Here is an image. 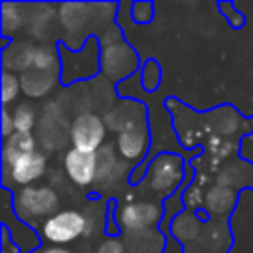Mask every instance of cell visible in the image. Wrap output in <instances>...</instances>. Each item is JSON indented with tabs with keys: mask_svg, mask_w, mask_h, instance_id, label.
<instances>
[{
	"mask_svg": "<svg viewBox=\"0 0 253 253\" xmlns=\"http://www.w3.org/2000/svg\"><path fill=\"white\" fill-rule=\"evenodd\" d=\"M166 111L172 115V125L176 130L190 126V132L178 140V144L186 150H200L206 138L219 136L231 140L235 134H249L253 132V117L245 119L233 105H217L211 111L196 113L192 107L182 103L176 97L164 99Z\"/></svg>",
	"mask_w": 253,
	"mask_h": 253,
	"instance_id": "obj_1",
	"label": "cell"
},
{
	"mask_svg": "<svg viewBox=\"0 0 253 253\" xmlns=\"http://www.w3.org/2000/svg\"><path fill=\"white\" fill-rule=\"evenodd\" d=\"M119 2H61L57 4V20L61 28V43L79 51L91 38H99L117 22Z\"/></svg>",
	"mask_w": 253,
	"mask_h": 253,
	"instance_id": "obj_2",
	"label": "cell"
},
{
	"mask_svg": "<svg viewBox=\"0 0 253 253\" xmlns=\"http://www.w3.org/2000/svg\"><path fill=\"white\" fill-rule=\"evenodd\" d=\"M186 168L188 158H184L182 154L170 150L156 152V156L148 158L132 170L128 184L132 188H140L144 192L142 198L162 204L184 186Z\"/></svg>",
	"mask_w": 253,
	"mask_h": 253,
	"instance_id": "obj_3",
	"label": "cell"
},
{
	"mask_svg": "<svg viewBox=\"0 0 253 253\" xmlns=\"http://www.w3.org/2000/svg\"><path fill=\"white\" fill-rule=\"evenodd\" d=\"M101 75L115 85L138 75L142 63L136 49L123 40V28L119 22L111 24L101 36Z\"/></svg>",
	"mask_w": 253,
	"mask_h": 253,
	"instance_id": "obj_4",
	"label": "cell"
},
{
	"mask_svg": "<svg viewBox=\"0 0 253 253\" xmlns=\"http://www.w3.org/2000/svg\"><path fill=\"white\" fill-rule=\"evenodd\" d=\"M12 208L16 215L30 227L40 229V225L55 215L61 206V196L47 184H34L14 190Z\"/></svg>",
	"mask_w": 253,
	"mask_h": 253,
	"instance_id": "obj_5",
	"label": "cell"
},
{
	"mask_svg": "<svg viewBox=\"0 0 253 253\" xmlns=\"http://www.w3.org/2000/svg\"><path fill=\"white\" fill-rule=\"evenodd\" d=\"M40 123L34 130L38 146L45 154H63L71 142V119L55 97L47 99L40 109Z\"/></svg>",
	"mask_w": 253,
	"mask_h": 253,
	"instance_id": "obj_6",
	"label": "cell"
},
{
	"mask_svg": "<svg viewBox=\"0 0 253 253\" xmlns=\"http://www.w3.org/2000/svg\"><path fill=\"white\" fill-rule=\"evenodd\" d=\"M57 47H59V59H61V87L87 83L101 75L99 38H91L79 51L69 49L61 42L57 43Z\"/></svg>",
	"mask_w": 253,
	"mask_h": 253,
	"instance_id": "obj_7",
	"label": "cell"
},
{
	"mask_svg": "<svg viewBox=\"0 0 253 253\" xmlns=\"http://www.w3.org/2000/svg\"><path fill=\"white\" fill-rule=\"evenodd\" d=\"M85 231H87V219L81 208H61L55 215L45 219L38 229L42 243L55 247H67L71 243H79L85 237Z\"/></svg>",
	"mask_w": 253,
	"mask_h": 253,
	"instance_id": "obj_8",
	"label": "cell"
},
{
	"mask_svg": "<svg viewBox=\"0 0 253 253\" xmlns=\"http://www.w3.org/2000/svg\"><path fill=\"white\" fill-rule=\"evenodd\" d=\"M162 217H164L162 204L148 200V198L119 202V206H117V223L121 227V235L160 227Z\"/></svg>",
	"mask_w": 253,
	"mask_h": 253,
	"instance_id": "obj_9",
	"label": "cell"
},
{
	"mask_svg": "<svg viewBox=\"0 0 253 253\" xmlns=\"http://www.w3.org/2000/svg\"><path fill=\"white\" fill-rule=\"evenodd\" d=\"M47 170H49V160H47L45 152H42V150L28 152V154L20 156L12 166H8V168L2 166V188L18 190V188L34 186L47 174Z\"/></svg>",
	"mask_w": 253,
	"mask_h": 253,
	"instance_id": "obj_10",
	"label": "cell"
},
{
	"mask_svg": "<svg viewBox=\"0 0 253 253\" xmlns=\"http://www.w3.org/2000/svg\"><path fill=\"white\" fill-rule=\"evenodd\" d=\"M59 20H57V4L47 2H30V20L26 28V38L38 45L42 43H59L61 32H59Z\"/></svg>",
	"mask_w": 253,
	"mask_h": 253,
	"instance_id": "obj_11",
	"label": "cell"
},
{
	"mask_svg": "<svg viewBox=\"0 0 253 253\" xmlns=\"http://www.w3.org/2000/svg\"><path fill=\"white\" fill-rule=\"evenodd\" d=\"M14 202V192L8 188H2V206H0V225L6 227L10 231L12 241L20 247L22 253H32L38 247H42V237L38 233V229L26 225L14 211L12 208Z\"/></svg>",
	"mask_w": 253,
	"mask_h": 253,
	"instance_id": "obj_12",
	"label": "cell"
},
{
	"mask_svg": "<svg viewBox=\"0 0 253 253\" xmlns=\"http://www.w3.org/2000/svg\"><path fill=\"white\" fill-rule=\"evenodd\" d=\"M107 125L101 115L85 113L71 119V146L83 152H97L107 142Z\"/></svg>",
	"mask_w": 253,
	"mask_h": 253,
	"instance_id": "obj_13",
	"label": "cell"
},
{
	"mask_svg": "<svg viewBox=\"0 0 253 253\" xmlns=\"http://www.w3.org/2000/svg\"><path fill=\"white\" fill-rule=\"evenodd\" d=\"M103 121L109 130L121 134L125 130H130V128L150 123L148 121V105L138 99L125 97V99L117 101V105L109 113L103 115Z\"/></svg>",
	"mask_w": 253,
	"mask_h": 253,
	"instance_id": "obj_14",
	"label": "cell"
},
{
	"mask_svg": "<svg viewBox=\"0 0 253 253\" xmlns=\"http://www.w3.org/2000/svg\"><path fill=\"white\" fill-rule=\"evenodd\" d=\"M59 166L65 170L67 178L79 188H93L97 174V156L95 152H83L79 148H67L59 154Z\"/></svg>",
	"mask_w": 253,
	"mask_h": 253,
	"instance_id": "obj_15",
	"label": "cell"
},
{
	"mask_svg": "<svg viewBox=\"0 0 253 253\" xmlns=\"http://www.w3.org/2000/svg\"><path fill=\"white\" fill-rule=\"evenodd\" d=\"M150 146H152L150 123L140 125L130 130H125V132L117 134V138H115V148H117L119 156L126 162L134 164V168L150 156Z\"/></svg>",
	"mask_w": 253,
	"mask_h": 253,
	"instance_id": "obj_16",
	"label": "cell"
},
{
	"mask_svg": "<svg viewBox=\"0 0 253 253\" xmlns=\"http://www.w3.org/2000/svg\"><path fill=\"white\" fill-rule=\"evenodd\" d=\"M233 243L229 219H210L204 225V231L194 247L186 249V253L202 251V253H227Z\"/></svg>",
	"mask_w": 253,
	"mask_h": 253,
	"instance_id": "obj_17",
	"label": "cell"
},
{
	"mask_svg": "<svg viewBox=\"0 0 253 253\" xmlns=\"http://www.w3.org/2000/svg\"><path fill=\"white\" fill-rule=\"evenodd\" d=\"M20 83H22V93L32 99H43L47 95L53 93V89L57 85H61V67H53V69H28L26 73L20 75Z\"/></svg>",
	"mask_w": 253,
	"mask_h": 253,
	"instance_id": "obj_18",
	"label": "cell"
},
{
	"mask_svg": "<svg viewBox=\"0 0 253 253\" xmlns=\"http://www.w3.org/2000/svg\"><path fill=\"white\" fill-rule=\"evenodd\" d=\"M36 49H38V43L30 42L28 38L12 40V43L2 49V69L16 75L26 73L34 65Z\"/></svg>",
	"mask_w": 253,
	"mask_h": 253,
	"instance_id": "obj_19",
	"label": "cell"
},
{
	"mask_svg": "<svg viewBox=\"0 0 253 253\" xmlns=\"http://www.w3.org/2000/svg\"><path fill=\"white\" fill-rule=\"evenodd\" d=\"M239 202V192L229 186L211 184L206 190V204L204 210L210 213L211 219H229L231 211Z\"/></svg>",
	"mask_w": 253,
	"mask_h": 253,
	"instance_id": "obj_20",
	"label": "cell"
},
{
	"mask_svg": "<svg viewBox=\"0 0 253 253\" xmlns=\"http://www.w3.org/2000/svg\"><path fill=\"white\" fill-rule=\"evenodd\" d=\"M30 20V2H8L0 4V36L16 40V34L26 32Z\"/></svg>",
	"mask_w": 253,
	"mask_h": 253,
	"instance_id": "obj_21",
	"label": "cell"
},
{
	"mask_svg": "<svg viewBox=\"0 0 253 253\" xmlns=\"http://www.w3.org/2000/svg\"><path fill=\"white\" fill-rule=\"evenodd\" d=\"M121 239L125 241L126 253H164L168 235L162 233L160 227H154V229L123 233Z\"/></svg>",
	"mask_w": 253,
	"mask_h": 253,
	"instance_id": "obj_22",
	"label": "cell"
},
{
	"mask_svg": "<svg viewBox=\"0 0 253 253\" xmlns=\"http://www.w3.org/2000/svg\"><path fill=\"white\" fill-rule=\"evenodd\" d=\"M204 221L198 217L196 211H190V210H184L182 213H178L172 223H170V231L168 235H172L174 239H178L186 249L194 247L196 241L200 239L202 231H204Z\"/></svg>",
	"mask_w": 253,
	"mask_h": 253,
	"instance_id": "obj_23",
	"label": "cell"
},
{
	"mask_svg": "<svg viewBox=\"0 0 253 253\" xmlns=\"http://www.w3.org/2000/svg\"><path fill=\"white\" fill-rule=\"evenodd\" d=\"M219 186H229L233 190H241V188H251L253 190V168H249V164L237 160V162H229L225 166H221L215 174V182Z\"/></svg>",
	"mask_w": 253,
	"mask_h": 253,
	"instance_id": "obj_24",
	"label": "cell"
},
{
	"mask_svg": "<svg viewBox=\"0 0 253 253\" xmlns=\"http://www.w3.org/2000/svg\"><path fill=\"white\" fill-rule=\"evenodd\" d=\"M34 150H40L34 132H14V134H12L10 138H6L4 144H2V166L8 168V166H12L20 156H24V154H28V152H34Z\"/></svg>",
	"mask_w": 253,
	"mask_h": 253,
	"instance_id": "obj_25",
	"label": "cell"
},
{
	"mask_svg": "<svg viewBox=\"0 0 253 253\" xmlns=\"http://www.w3.org/2000/svg\"><path fill=\"white\" fill-rule=\"evenodd\" d=\"M40 109L30 103V101H24V103H18L14 109H12V117H14V126H16V132H34L38 123H40Z\"/></svg>",
	"mask_w": 253,
	"mask_h": 253,
	"instance_id": "obj_26",
	"label": "cell"
},
{
	"mask_svg": "<svg viewBox=\"0 0 253 253\" xmlns=\"http://www.w3.org/2000/svg\"><path fill=\"white\" fill-rule=\"evenodd\" d=\"M95 156H97V174H95V184H93V186L101 184V182L117 168V164H119V160H121V156H119V152H117V148H115V142H105V144L95 152Z\"/></svg>",
	"mask_w": 253,
	"mask_h": 253,
	"instance_id": "obj_27",
	"label": "cell"
},
{
	"mask_svg": "<svg viewBox=\"0 0 253 253\" xmlns=\"http://www.w3.org/2000/svg\"><path fill=\"white\" fill-rule=\"evenodd\" d=\"M138 77H140V89L146 93V95H154L162 83V67L158 63V59L154 57H148L140 71H138Z\"/></svg>",
	"mask_w": 253,
	"mask_h": 253,
	"instance_id": "obj_28",
	"label": "cell"
},
{
	"mask_svg": "<svg viewBox=\"0 0 253 253\" xmlns=\"http://www.w3.org/2000/svg\"><path fill=\"white\" fill-rule=\"evenodd\" d=\"M34 69H53V67H61V59H59V47L57 43H42L36 49L34 55Z\"/></svg>",
	"mask_w": 253,
	"mask_h": 253,
	"instance_id": "obj_29",
	"label": "cell"
},
{
	"mask_svg": "<svg viewBox=\"0 0 253 253\" xmlns=\"http://www.w3.org/2000/svg\"><path fill=\"white\" fill-rule=\"evenodd\" d=\"M20 93H22L20 75L2 69V107L10 109V105L16 103V99L20 97Z\"/></svg>",
	"mask_w": 253,
	"mask_h": 253,
	"instance_id": "obj_30",
	"label": "cell"
},
{
	"mask_svg": "<svg viewBox=\"0 0 253 253\" xmlns=\"http://www.w3.org/2000/svg\"><path fill=\"white\" fill-rule=\"evenodd\" d=\"M182 202H184V208L190 210V211H200V210H204V204H206V190H204V184H200L198 180H194L192 184H188V186L184 188Z\"/></svg>",
	"mask_w": 253,
	"mask_h": 253,
	"instance_id": "obj_31",
	"label": "cell"
},
{
	"mask_svg": "<svg viewBox=\"0 0 253 253\" xmlns=\"http://www.w3.org/2000/svg\"><path fill=\"white\" fill-rule=\"evenodd\" d=\"M154 2L150 0H136V2H130V20L138 26H144V24H150L152 18H154Z\"/></svg>",
	"mask_w": 253,
	"mask_h": 253,
	"instance_id": "obj_32",
	"label": "cell"
},
{
	"mask_svg": "<svg viewBox=\"0 0 253 253\" xmlns=\"http://www.w3.org/2000/svg\"><path fill=\"white\" fill-rule=\"evenodd\" d=\"M217 10L225 16L227 24L233 28V30H239L245 26V16L243 12L233 4V2H217Z\"/></svg>",
	"mask_w": 253,
	"mask_h": 253,
	"instance_id": "obj_33",
	"label": "cell"
},
{
	"mask_svg": "<svg viewBox=\"0 0 253 253\" xmlns=\"http://www.w3.org/2000/svg\"><path fill=\"white\" fill-rule=\"evenodd\" d=\"M95 253H126V247L121 237H105L95 245Z\"/></svg>",
	"mask_w": 253,
	"mask_h": 253,
	"instance_id": "obj_34",
	"label": "cell"
},
{
	"mask_svg": "<svg viewBox=\"0 0 253 253\" xmlns=\"http://www.w3.org/2000/svg\"><path fill=\"white\" fill-rule=\"evenodd\" d=\"M2 136L4 140L10 138L14 132H16V126H14V117H12V109H6L2 107Z\"/></svg>",
	"mask_w": 253,
	"mask_h": 253,
	"instance_id": "obj_35",
	"label": "cell"
},
{
	"mask_svg": "<svg viewBox=\"0 0 253 253\" xmlns=\"http://www.w3.org/2000/svg\"><path fill=\"white\" fill-rule=\"evenodd\" d=\"M0 253H22L20 247L12 241L10 231L6 227H0Z\"/></svg>",
	"mask_w": 253,
	"mask_h": 253,
	"instance_id": "obj_36",
	"label": "cell"
},
{
	"mask_svg": "<svg viewBox=\"0 0 253 253\" xmlns=\"http://www.w3.org/2000/svg\"><path fill=\"white\" fill-rule=\"evenodd\" d=\"M32 253H75L73 249H69V247H55V245H42V247H38L36 251H32Z\"/></svg>",
	"mask_w": 253,
	"mask_h": 253,
	"instance_id": "obj_37",
	"label": "cell"
},
{
	"mask_svg": "<svg viewBox=\"0 0 253 253\" xmlns=\"http://www.w3.org/2000/svg\"><path fill=\"white\" fill-rule=\"evenodd\" d=\"M192 253H202V251H192Z\"/></svg>",
	"mask_w": 253,
	"mask_h": 253,
	"instance_id": "obj_38",
	"label": "cell"
}]
</instances>
